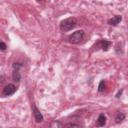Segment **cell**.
Wrapping results in <instances>:
<instances>
[{
	"label": "cell",
	"mask_w": 128,
	"mask_h": 128,
	"mask_svg": "<svg viewBox=\"0 0 128 128\" xmlns=\"http://www.w3.org/2000/svg\"><path fill=\"white\" fill-rule=\"evenodd\" d=\"M111 44H112V43H111L110 41L106 40V39H100V40L95 44L94 47H96V49H102L103 51H108V49L110 48Z\"/></svg>",
	"instance_id": "obj_5"
},
{
	"label": "cell",
	"mask_w": 128,
	"mask_h": 128,
	"mask_svg": "<svg viewBox=\"0 0 128 128\" xmlns=\"http://www.w3.org/2000/svg\"><path fill=\"white\" fill-rule=\"evenodd\" d=\"M6 48H7V47H6V44H5L3 41H1V42H0V49H1L2 51H4V50H6Z\"/></svg>",
	"instance_id": "obj_12"
},
{
	"label": "cell",
	"mask_w": 128,
	"mask_h": 128,
	"mask_svg": "<svg viewBox=\"0 0 128 128\" xmlns=\"http://www.w3.org/2000/svg\"><path fill=\"white\" fill-rule=\"evenodd\" d=\"M105 124H106V116L103 113H100L96 120V126L103 127V126H105Z\"/></svg>",
	"instance_id": "obj_8"
},
{
	"label": "cell",
	"mask_w": 128,
	"mask_h": 128,
	"mask_svg": "<svg viewBox=\"0 0 128 128\" xmlns=\"http://www.w3.org/2000/svg\"><path fill=\"white\" fill-rule=\"evenodd\" d=\"M22 67L21 63H13V73H12V79L14 82H19L21 79L20 74V68Z\"/></svg>",
	"instance_id": "obj_3"
},
{
	"label": "cell",
	"mask_w": 128,
	"mask_h": 128,
	"mask_svg": "<svg viewBox=\"0 0 128 128\" xmlns=\"http://www.w3.org/2000/svg\"><path fill=\"white\" fill-rule=\"evenodd\" d=\"M121 20H122V16H121V15H115L114 17L108 19L107 23H108L109 25H111V26H117V25L121 22Z\"/></svg>",
	"instance_id": "obj_7"
},
{
	"label": "cell",
	"mask_w": 128,
	"mask_h": 128,
	"mask_svg": "<svg viewBox=\"0 0 128 128\" xmlns=\"http://www.w3.org/2000/svg\"><path fill=\"white\" fill-rule=\"evenodd\" d=\"M84 37H85V32L83 30H77L68 37V41L72 44H78L84 39Z\"/></svg>",
	"instance_id": "obj_2"
},
{
	"label": "cell",
	"mask_w": 128,
	"mask_h": 128,
	"mask_svg": "<svg viewBox=\"0 0 128 128\" xmlns=\"http://www.w3.org/2000/svg\"><path fill=\"white\" fill-rule=\"evenodd\" d=\"M63 128H83V126H81L77 123H67L63 126Z\"/></svg>",
	"instance_id": "obj_10"
},
{
	"label": "cell",
	"mask_w": 128,
	"mask_h": 128,
	"mask_svg": "<svg viewBox=\"0 0 128 128\" xmlns=\"http://www.w3.org/2000/svg\"><path fill=\"white\" fill-rule=\"evenodd\" d=\"M76 25H77L76 18L69 17V18H66L63 21H61V23H60V30L62 32H68V31L72 30Z\"/></svg>",
	"instance_id": "obj_1"
},
{
	"label": "cell",
	"mask_w": 128,
	"mask_h": 128,
	"mask_svg": "<svg viewBox=\"0 0 128 128\" xmlns=\"http://www.w3.org/2000/svg\"><path fill=\"white\" fill-rule=\"evenodd\" d=\"M32 111H33V114H34V118H35V121L37 123H40L43 121V115L41 114V112L38 110V108L33 104L32 105Z\"/></svg>",
	"instance_id": "obj_6"
},
{
	"label": "cell",
	"mask_w": 128,
	"mask_h": 128,
	"mask_svg": "<svg viewBox=\"0 0 128 128\" xmlns=\"http://www.w3.org/2000/svg\"><path fill=\"white\" fill-rule=\"evenodd\" d=\"M17 88L14 84H7L4 86L3 90H2V96L3 97H7V96H11L16 92Z\"/></svg>",
	"instance_id": "obj_4"
},
{
	"label": "cell",
	"mask_w": 128,
	"mask_h": 128,
	"mask_svg": "<svg viewBox=\"0 0 128 128\" xmlns=\"http://www.w3.org/2000/svg\"><path fill=\"white\" fill-rule=\"evenodd\" d=\"M124 119H125V114L122 113V112H118V113L116 114V116H115V122H116V123H120V122H122Z\"/></svg>",
	"instance_id": "obj_9"
},
{
	"label": "cell",
	"mask_w": 128,
	"mask_h": 128,
	"mask_svg": "<svg viewBox=\"0 0 128 128\" xmlns=\"http://www.w3.org/2000/svg\"><path fill=\"white\" fill-rule=\"evenodd\" d=\"M106 88V82L105 80H101L100 83H99V86H98V91L99 92H103Z\"/></svg>",
	"instance_id": "obj_11"
}]
</instances>
